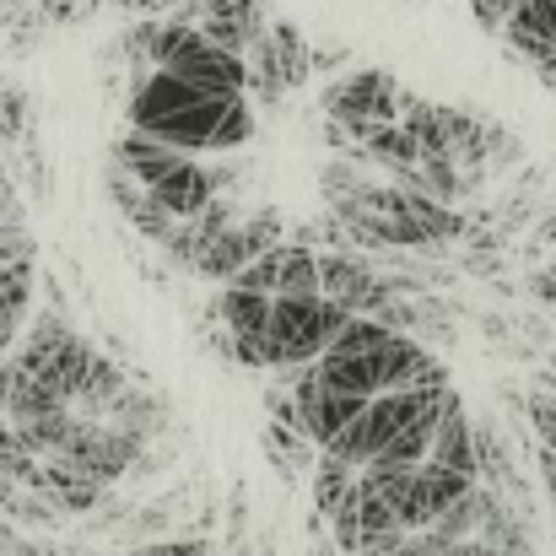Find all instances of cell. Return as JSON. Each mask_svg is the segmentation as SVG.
Instances as JSON below:
<instances>
[{"mask_svg": "<svg viewBox=\"0 0 556 556\" xmlns=\"http://www.w3.org/2000/svg\"><path fill=\"white\" fill-rule=\"evenodd\" d=\"M0 179H11V174H5V157H0Z\"/></svg>", "mask_w": 556, "mask_h": 556, "instance_id": "603a6c76", "label": "cell"}, {"mask_svg": "<svg viewBox=\"0 0 556 556\" xmlns=\"http://www.w3.org/2000/svg\"><path fill=\"white\" fill-rule=\"evenodd\" d=\"M448 405H459L454 383H443V389H394V394H372L368 410H363L330 448H319V454H330V459L363 470V465H372L405 427H416V421H427V416H443Z\"/></svg>", "mask_w": 556, "mask_h": 556, "instance_id": "7a4b0ae2", "label": "cell"}, {"mask_svg": "<svg viewBox=\"0 0 556 556\" xmlns=\"http://www.w3.org/2000/svg\"><path fill=\"white\" fill-rule=\"evenodd\" d=\"M147 60H152V71H168V76H179L211 98H243V87H249V65L238 54L216 49L211 38H200L185 22H157Z\"/></svg>", "mask_w": 556, "mask_h": 556, "instance_id": "3957f363", "label": "cell"}, {"mask_svg": "<svg viewBox=\"0 0 556 556\" xmlns=\"http://www.w3.org/2000/svg\"><path fill=\"white\" fill-rule=\"evenodd\" d=\"M346 325L352 314L330 298H270V325H265L270 368H314Z\"/></svg>", "mask_w": 556, "mask_h": 556, "instance_id": "277c9868", "label": "cell"}, {"mask_svg": "<svg viewBox=\"0 0 556 556\" xmlns=\"http://www.w3.org/2000/svg\"><path fill=\"white\" fill-rule=\"evenodd\" d=\"M130 130L157 136L189 157H205V152L243 147L254 136V109L249 98H211L168 71H147L136 76V92H130Z\"/></svg>", "mask_w": 556, "mask_h": 556, "instance_id": "6da1fadb", "label": "cell"}, {"mask_svg": "<svg viewBox=\"0 0 556 556\" xmlns=\"http://www.w3.org/2000/svg\"><path fill=\"white\" fill-rule=\"evenodd\" d=\"M216 319L227 325V336H265V325H270V298L243 292V287H222Z\"/></svg>", "mask_w": 556, "mask_h": 556, "instance_id": "9a60e30c", "label": "cell"}, {"mask_svg": "<svg viewBox=\"0 0 556 556\" xmlns=\"http://www.w3.org/2000/svg\"><path fill=\"white\" fill-rule=\"evenodd\" d=\"M243 65H249V87H243V98L254 92L260 103H276L281 92L308 87V76H314V43L303 38L298 22L270 16V27L254 38V49L243 54Z\"/></svg>", "mask_w": 556, "mask_h": 556, "instance_id": "5b68a950", "label": "cell"}, {"mask_svg": "<svg viewBox=\"0 0 556 556\" xmlns=\"http://www.w3.org/2000/svg\"><path fill=\"white\" fill-rule=\"evenodd\" d=\"M281 238H287V232H281V216H276V211H254V216L243 211L227 232H216V238L194 254L189 276H200V281H222V287H227L243 265H254V260H260L265 249H276Z\"/></svg>", "mask_w": 556, "mask_h": 556, "instance_id": "ba28073f", "label": "cell"}, {"mask_svg": "<svg viewBox=\"0 0 556 556\" xmlns=\"http://www.w3.org/2000/svg\"><path fill=\"white\" fill-rule=\"evenodd\" d=\"M130 556H211V546L205 541H152V546H141Z\"/></svg>", "mask_w": 556, "mask_h": 556, "instance_id": "44dd1931", "label": "cell"}, {"mask_svg": "<svg viewBox=\"0 0 556 556\" xmlns=\"http://www.w3.org/2000/svg\"><path fill=\"white\" fill-rule=\"evenodd\" d=\"M33 98L27 87H16L11 76H0V147H22L33 130Z\"/></svg>", "mask_w": 556, "mask_h": 556, "instance_id": "d6986e66", "label": "cell"}, {"mask_svg": "<svg viewBox=\"0 0 556 556\" xmlns=\"http://www.w3.org/2000/svg\"><path fill=\"white\" fill-rule=\"evenodd\" d=\"M227 179H232V174H222V168H211V163H200V157H179V163L152 185V200H157L174 222H185L194 211H205L216 194H227Z\"/></svg>", "mask_w": 556, "mask_h": 556, "instance_id": "4fadbf2b", "label": "cell"}, {"mask_svg": "<svg viewBox=\"0 0 556 556\" xmlns=\"http://www.w3.org/2000/svg\"><path fill=\"white\" fill-rule=\"evenodd\" d=\"M179 22L194 27L200 38H211L216 49L243 60L254 49V38L270 27V5L265 0H194Z\"/></svg>", "mask_w": 556, "mask_h": 556, "instance_id": "8fae6325", "label": "cell"}, {"mask_svg": "<svg viewBox=\"0 0 556 556\" xmlns=\"http://www.w3.org/2000/svg\"><path fill=\"white\" fill-rule=\"evenodd\" d=\"M470 486H481V481H470V476H454V470H443V465H416L410 470V481L400 486V497H394V519H400V530L405 535H416V530H427V525H438Z\"/></svg>", "mask_w": 556, "mask_h": 556, "instance_id": "7c38bea8", "label": "cell"}, {"mask_svg": "<svg viewBox=\"0 0 556 556\" xmlns=\"http://www.w3.org/2000/svg\"><path fill=\"white\" fill-rule=\"evenodd\" d=\"M530 421L541 432V448L556 454V394H530Z\"/></svg>", "mask_w": 556, "mask_h": 556, "instance_id": "ffe728a7", "label": "cell"}, {"mask_svg": "<svg viewBox=\"0 0 556 556\" xmlns=\"http://www.w3.org/2000/svg\"><path fill=\"white\" fill-rule=\"evenodd\" d=\"M319 298L341 303L352 319H383L400 292L394 276H383L372 260L352 254V249H319Z\"/></svg>", "mask_w": 556, "mask_h": 556, "instance_id": "52a82bcc", "label": "cell"}, {"mask_svg": "<svg viewBox=\"0 0 556 556\" xmlns=\"http://www.w3.org/2000/svg\"><path fill=\"white\" fill-rule=\"evenodd\" d=\"M265 454L276 459V470H281V476H298V470H308V465L319 459L314 438H308V432H298V427H281V421H270V427H265Z\"/></svg>", "mask_w": 556, "mask_h": 556, "instance_id": "ac0fdd59", "label": "cell"}, {"mask_svg": "<svg viewBox=\"0 0 556 556\" xmlns=\"http://www.w3.org/2000/svg\"><path fill=\"white\" fill-rule=\"evenodd\" d=\"M552 378H556V363H552Z\"/></svg>", "mask_w": 556, "mask_h": 556, "instance_id": "cb8c5ba5", "label": "cell"}, {"mask_svg": "<svg viewBox=\"0 0 556 556\" xmlns=\"http://www.w3.org/2000/svg\"><path fill=\"white\" fill-rule=\"evenodd\" d=\"M357 147H363V157L383 163V168H389L394 179H405V174H410V168L421 163V152H416V141H410V136L400 130V119H394V125H372L368 136L357 141Z\"/></svg>", "mask_w": 556, "mask_h": 556, "instance_id": "e0dca14e", "label": "cell"}, {"mask_svg": "<svg viewBox=\"0 0 556 556\" xmlns=\"http://www.w3.org/2000/svg\"><path fill=\"white\" fill-rule=\"evenodd\" d=\"M314 503H319L325 519H336L341 508H352L357 503V470L341 465V459H330V454H319L314 459Z\"/></svg>", "mask_w": 556, "mask_h": 556, "instance_id": "2e32d148", "label": "cell"}, {"mask_svg": "<svg viewBox=\"0 0 556 556\" xmlns=\"http://www.w3.org/2000/svg\"><path fill=\"white\" fill-rule=\"evenodd\" d=\"M400 98L405 87L389 71H346L325 87V114L336 119L341 136L363 141L372 125H394L400 119Z\"/></svg>", "mask_w": 556, "mask_h": 556, "instance_id": "8992f818", "label": "cell"}, {"mask_svg": "<svg viewBox=\"0 0 556 556\" xmlns=\"http://www.w3.org/2000/svg\"><path fill=\"white\" fill-rule=\"evenodd\" d=\"M227 287H243V292H260V298H319V249L281 238L254 265H243Z\"/></svg>", "mask_w": 556, "mask_h": 556, "instance_id": "9c48e42d", "label": "cell"}, {"mask_svg": "<svg viewBox=\"0 0 556 556\" xmlns=\"http://www.w3.org/2000/svg\"><path fill=\"white\" fill-rule=\"evenodd\" d=\"M427 459L443 465V470H454V476L481 481V470H476V421L465 416V405H454V410L438 421V432H432V454H427Z\"/></svg>", "mask_w": 556, "mask_h": 556, "instance_id": "5bb4252c", "label": "cell"}, {"mask_svg": "<svg viewBox=\"0 0 556 556\" xmlns=\"http://www.w3.org/2000/svg\"><path fill=\"white\" fill-rule=\"evenodd\" d=\"M530 298H535L541 308H552V314H556V260H552V265H541V270L530 276Z\"/></svg>", "mask_w": 556, "mask_h": 556, "instance_id": "7402d4cb", "label": "cell"}, {"mask_svg": "<svg viewBox=\"0 0 556 556\" xmlns=\"http://www.w3.org/2000/svg\"><path fill=\"white\" fill-rule=\"evenodd\" d=\"M141 448H147V438H136V432H125L114 421H76V432L65 438V448L54 459H65L81 476H92L98 486H109V481L130 476V465L141 459Z\"/></svg>", "mask_w": 556, "mask_h": 556, "instance_id": "30bf717a", "label": "cell"}]
</instances>
